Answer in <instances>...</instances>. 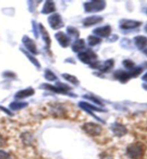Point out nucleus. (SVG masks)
Masks as SVG:
<instances>
[{"label":"nucleus","mask_w":147,"mask_h":159,"mask_svg":"<svg viewBox=\"0 0 147 159\" xmlns=\"http://www.w3.org/2000/svg\"><path fill=\"white\" fill-rule=\"evenodd\" d=\"M146 147L141 142L133 143L126 148V155L131 159H141L145 154Z\"/></svg>","instance_id":"nucleus-1"},{"label":"nucleus","mask_w":147,"mask_h":159,"mask_svg":"<svg viewBox=\"0 0 147 159\" xmlns=\"http://www.w3.org/2000/svg\"><path fill=\"white\" fill-rule=\"evenodd\" d=\"M35 93V90L34 88L31 87H29L25 89H22V90H19L18 92L15 95V98L18 100L21 99H25V98H30L34 95Z\"/></svg>","instance_id":"nucleus-13"},{"label":"nucleus","mask_w":147,"mask_h":159,"mask_svg":"<svg viewBox=\"0 0 147 159\" xmlns=\"http://www.w3.org/2000/svg\"><path fill=\"white\" fill-rule=\"evenodd\" d=\"M122 65H123V67H124L126 69H127L129 71L131 70L134 69V67H136L135 66V63L133 62L131 60H129V59L123 60Z\"/></svg>","instance_id":"nucleus-30"},{"label":"nucleus","mask_w":147,"mask_h":159,"mask_svg":"<svg viewBox=\"0 0 147 159\" xmlns=\"http://www.w3.org/2000/svg\"><path fill=\"white\" fill-rule=\"evenodd\" d=\"M144 31H145L146 33H147V23L146 24V25H145V27H144Z\"/></svg>","instance_id":"nucleus-40"},{"label":"nucleus","mask_w":147,"mask_h":159,"mask_svg":"<svg viewBox=\"0 0 147 159\" xmlns=\"http://www.w3.org/2000/svg\"><path fill=\"white\" fill-rule=\"evenodd\" d=\"M22 42L24 44L25 48H26V50L30 53L33 54V55H37L38 50L36 45L35 42L33 39H32L29 36L24 35L22 38Z\"/></svg>","instance_id":"nucleus-7"},{"label":"nucleus","mask_w":147,"mask_h":159,"mask_svg":"<svg viewBox=\"0 0 147 159\" xmlns=\"http://www.w3.org/2000/svg\"><path fill=\"white\" fill-rule=\"evenodd\" d=\"M118 39V36L117 34H113V35H110L108 37V41L110 43H114V42L117 41Z\"/></svg>","instance_id":"nucleus-34"},{"label":"nucleus","mask_w":147,"mask_h":159,"mask_svg":"<svg viewBox=\"0 0 147 159\" xmlns=\"http://www.w3.org/2000/svg\"><path fill=\"white\" fill-rule=\"evenodd\" d=\"M103 20V18L101 16H97V15H93L88 17L85 19H83V25L84 27H88L94 26L99 23H101Z\"/></svg>","instance_id":"nucleus-12"},{"label":"nucleus","mask_w":147,"mask_h":159,"mask_svg":"<svg viewBox=\"0 0 147 159\" xmlns=\"http://www.w3.org/2000/svg\"><path fill=\"white\" fill-rule=\"evenodd\" d=\"M93 33L99 37L108 38L111 34V27L109 25H106L103 27H96L93 30Z\"/></svg>","instance_id":"nucleus-9"},{"label":"nucleus","mask_w":147,"mask_h":159,"mask_svg":"<svg viewBox=\"0 0 147 159\" xmlns=\"http://www.w3.org/2000/svg\"><path fill=\"white\" fill-rule=\"evenodd\" d=\"M62 77L65 80L72 83L74 85H78L79 84H80V81L78 80V79L77 78L76 76L72 75L71 74L63 73L62 74Z\"/></svg>","instance_id":"nucleus-23"},{"label":"nucleus","mask_w":147,"mask_h":159,"mask_svg":"<svg viewBox=\"0 0 147 159\" xmlns=\"http://www.w3.org/2000/svg\"><path fill=\"white\" fill-rule=\"evenodd\" d=\"M142 25L141 22L137 20H128V19H122L119 22V27L123 30H134L139 27Z\"/></svg>","instance_id":"nucleus-6"},{"label":"nucleus","mask_w":147,"mask_h":159,"mask_svg":"<svg viewBox=\"0 0 147 159\" xmlns=\"http://www.w3.org/2000/svg\"><path fill=\"white\" fill-rule=\"evenodd\" d=\"M0 110H1V111H2L3 112H4V113H5L6 114H7L8 116H13V114L11 113V112L9 111V110H8L7 108H6L5 107L0 106Z\"/></svg>","instance_id":"nucleus-35"},{"label":"nucleus","mask_w":147,"mask_h":159,"mask_svg":"<svg viewBox=\"0 0 147 159\" xmlns=\"http://www.w3.org/2000/svg\"><path fill=\"white\" fill-rule=\"evenodd\" d=\"M45 78L48 81L50 82H54L57 80V77L56 75L50 69H46L45 70V74H44Z\"/></svg>","instance_id":"nucleus-26"},{"label":"nucleus","mask_w":147,"mask_h":159,"mask_svg":"<svg viewBox=\"0 0 147 159\" xmlns=\"http://www.w3.org/2000/svg\"><path fill=\"white\" fill-rule=\"evenodd\" d=\"M79 107H80L81 109H88L90 110L91 111H96V112H106V110H104L103 108H100L99 107H96L93 105H91L90 103H88L87 102H80L78 103Z\"/></svg>","instance_id":"nucleus-19"},{"label":"nucleus","mask_w":147,"mask_h":159,"mask_svg":"<svg viewBox=\"0 0 147 159\" xmlns=\"http://www.w3.org/2000/svg\"><path fill=\"white\" fill-rule=\"evenodd\" d=\"M78 58L81 62L85 65H90L92 62L96 61L98 56L92 50L88 49L85 51H82L78 54Z\"/></svg>","instance_id":"nucleus-4"},{"label":"nucleus","mask_w":147,"mask_h":159,"mask_svg":"<svg viewBox=\"0 0 147 159\" xmlns=\"http://www.w3.org/2000/svg\"><path fill=\"white\" fill-rule=\"evenodd\" d=\"M142 87H143L144 90H147V83H144L143 85H142Z\"/></svg>","instance_id":"nucleus-38"},{"label":"nucleus","mask_w":147,"mask_h":159,"mask_svg":"<svg viewBox=\"0 0 147 159\" xmlns=\"http://www.w3.org/2000/svg\"><path fill=\"white\" fill-rule=\"evenodd\" d=\"M144 70V68L141 66H136L135 67L134 69L131 70H129V73L131 75V78H135L139 77L140 75L142 73V72Z\"/></svg>","instance_id":"nucleus-27"},{"label":"nucleus","mask_w":147,"mask_h":159,"mask_svg":"<svg viewBox=\"0 0 147 159\" xmlns=\"http://www.w3.org/2000/svg\"><path fill=\"white\" fill-rule=\"evenodd\" d=\"M83 98H85V99H87V100H89L90 101H92L95 103L98 106H104V104L103 103L102 101H101L99 98H96L94 95H84L83 96Z\"/></svg>","instance_id":"nucleus-29"},{"label":"nucleus","mask_w":147,"mask_h":159,"mask_svg":"<svg viewBox=\"0 0 147 159\" xmlns=\"http://www.w3.org/2000/svg\"><path fill=\"white\" fill-rule=\"evenodd\" d=\"M82 130L89 136L95 137L101 134L103 128L99 124L89 122L83 124Z\"/></svg>","instance_id":"nucleus-3"},{"label":"nucleus","mask_w":147,"mask_h":159,"mask_svg":"<svg viewBox=\"0 0 147 159\" xmlns=\"http://www.w3.org/2000/svg\"><path fill=\"white\" fill-rule=\"evenodd\" d=\"M146 15H147V9H146Z\"/></svg>","instance_id":"nucleus-41"},{"label":"nucleus","mask_w":147,"mask_h":159,"mask_svg":"<svg viewBox=\"0 0 147 159\" xmlns=\"http://www.w3.org/2000/svg\"><path fill=\"white\" fill-rule=\"evenodd\" d=\"M28 106V102L22 101H14L9 104V108L12 111H20Z\"/></svg>","instance_id":"nucleus-22"},{"label":"nucleus","mask_w":147,"mask_h":159,"mask_svg":"<svg viewBox=\"0 0 147 159\" xmlns=\"http://www.w3.org/2000/svg\"><path fill=\"white\" fill-rule=\"evenodd\" d=\"M85 48V41L83 39H76L72 44V50L74 52H80Z\"/></svg>","instance_id":"nucleus-17"},{"label":"nucleus","mask_w":147,"mask_h":159,"mask_svg":"<svg viewBox=\"0 0 147 159\" xmlns=\"http://www.w3.org/2000/svg\"><path fill=\"white\" fill-rule=\"evenodd\" d=\"M113 77L122 84L128 83L130 80V79H131L129 72L123 70H116L113 72Z\"/></svg>","instance_id":"nucleus-11"},{"label":"nucleus","mask_w":147,"mask_h":159,"mask_svg":"<svg viewBox=\"0 0 147 159\" xmlns=\"http://www.w3.org/2000/svg\"><path fill=\"white\" fill-rule=\"evenodd\" d=\"M66 31L67 32V34H69V36L73 37L74 39H78L79 37H80V31L76 27L68 26L67 27Z\"/></svg>","instance_id":"nucleus-24"},{"label":"nucleus","mask_w":147,"mask_h":159,"mask_svg":"<svg viewBox=\"0 0 147 159\" xmlns=\"http://www.w3.org/2000/svg\"><path fill=\"white\" fill-rule=\"evenodd\" d=\"M56 11L55 4L53 1H45L43 7L41 10V13L43 15H50Z\"/></svg>","instance_id":"nucleus-16"},{"label":"nucleus","mask_w":147,"mask_h":159,"mask_svg":"<svg viewBox=\"0 0 147 159\" xmlns=\"http://www.w3.org/2000/svg\"><path fill=\"white\" fill-rule=\"evenodd\" d=\"M106 2L103 0H93L86 2L83 4L84 10L87 13H97L104 10Z\"/></svg>","instance_id":"nucleus-2"},{"label":"nucleus","mask_w":147,"mask_h":159,"mask_svg":"<svg viewBox=\"0 0 147 159\" xmlns=\"http://www.w3.org/2000/svg\"><path fill=\"white\" fill-rule=\"evenodd\" d=\"M21 52H22L24 53V55L26 56V57L28 58V60H30V62L32 63V64H33L34 66H35L37 69H40L41 68V65L39 62L38 61V60L37 59V58L33 56L32 55H31V53H30L29 52H27L26 50H25L24 48H20Z\"/></svg>","instance_id":"nucleus-20"},{"label":"nucleus","mask_w":147,"mask_h":159,"mask_svg":"<svg viewBox=\"0 0 147 159\" xmlns=\"http://www.w3.org/2000/svg\"><path fill=\"white\" fill-rule=\"evenodd\" d=\"M32 30H33L34 37L36 38H38L39 37V27H38V25L37 24L36 22L34 20L32 21Z\"/></svg>","instance_id":"nucleus-31"},{"label":"nucleus","mask_w":147,"mask_h":159,"mask_svg":"<svg viewBox=\"0 0 147 159\" xmlns=\"http://www.w3.org/2000/svg\"><path fill=\"white\" fill-rule=\"evenodd\" d=\"M102 42V39L100 37L95 35H89L88 37V43L90 47H94L97 44H99Z\"/></svg>","instance_id":"nucleus-25"},{"label":"nucleus","mask_w":147,"mask_h":159,"mask_svg":"<svg viewBox=\"0 0 147 159\" xmlns=\"http://www.w3.org/2000/svg\"><path fill=\"white\" fill-rule=\"evenodd\" d=\"M134 43L138 50H144L147 47V37L137 35L134 37Z\"/></svg>","instance_id":"nucleus-15"},{"label":"nucleus","mask_w":147,"mask_h":159,"mask_svg":"<svg viewBox=\"0 0 147 159\" xmlns=\"http://www.w3.org/2000/svg\"><path fill=\"white\" fill-rule=\"evenodd\" d=\"M110 128L113 134L118 138L124 136L128 133L127 128L123 124L118 122L112 123Z\"/></svg>","instance_id":"nucleus-8"},{"label":"nucleus","mask_w":147,"mask_h":159,"mask_svg":"<svg viewBox=\"0 0 147 159\" xmlns=\"http://www.w3.org/2000/svg\"><path fill=\"white\" fill-rule=\"evenodd\" d=\"M39 88L40 89H43V90H50V91H52V92L55 93H59V94L65 95L63 91H62L60 89H59L57 87H56L55 85H50V84H48V83H43Z\"/></svg>","instance_id":"nucleus-21"},{"label":"nucleus","mask_w":147,"mask_h":159,"mask_svg":"<svg viewBox=\"0 0 147 159\" xmlns=\"http://www.w3.org/2000/svg\"><path fill=\"white\" fill-rule=\"evenodd\" d=\"M2 76L4 77V78H16L15 73H14L13 72H10V71L4 72V73L2 74Z\"/></svg>","instance_id":"nucleus-33"},{"label":"nucleus","mask_w":147,"mask_h":159,"mask_svg":"<svg viewBox=\"0 0 147 159\" xmlns=\"http://www.w3.org/2000/svg\"><path fill=\"white\" fill-rule=\"evenodd\" d=\"M0 159H14L7 152L4 150H0Z\"/></svg>","instance_id":"nucleus-32"},{"label":"nucleus","mask_w":147,"mask_h":159,"mask_svg":"<svg viewBox=\"0 0 147 159\" xmlns=\"http://www.w3.org/2000/svg\"><path fill=\"white\" fill-rule=\"evenodd\" d=\"M115 65V61L113 59L107 60L104 62H101V66H100L99 70L101 73H106L108 72L111 69H112Z\"/></svg>","instance_id":"nucleus-18"},{"label":"nucleus","mask_w":147,"mask_h":159,"mask_svg":"<svg viewBox=\"0 0 147 159\" xmlns=\"http://www.w3.org/2000/svg\"><path fill=\"white\" fill-rule=\"evenodd\" d=\"M55 37L62 48H67L71 44V38L63 32L60 31L56 32V34H55Z\"/></svg>","instance_id":"nucleus-10"},{"label":"nucleus","mask_w":147,"mask_h":159,"mask_svg":"<svg viewBox=\"0 0 147 159\" xmlns=\"http://www.w3.org/2000/svg\"><path fill=\"white\" fill-rule=\"evenodd\" d=\"M38 27H39V33L41 34L43 41L45 42V48L48 50H50V45H51V39H50V36L48 33V30H46V28L44 27L43 25L41 24V23H39V24L38 25Z\"/></svg>","instance_id":"nucleus-14"},{"label":"nucleus","mask_w":147,"mask_h":159,"mask_svg":"<svg viewBox=\"0 0 147 159\" xmlns=\"http://www.w3.org/2000/svg\"><path fill=\"white\" fill-rule=\"evenodd\" d=\"M5 145V139L2 135L0 134V147L4 146Z\"/></svg>","instance_id":"nucleus-36"},{"label":"nucleus","mask_w":147,"mask_h":159,"mask_svg":"<svg viewBox=\"0 0 147 159\" xmlns=\"http://www.w3.org/2000/svg\"><path fill=\"white\" fill-rule=\"evenodd\" d=\"M21 138H22L23 143L27 145V146L30 145L32 143V141H33V137H32V135L30 133H24L22 135Z\"/></svg>","instance_id":"nucleus-28"},{"label":"nucleus","mask_w":147,"mask_h":159,"mask_svg":"<svg viewBox=\"0 0 147 159\" xmlns=\"http://www.w3.org/2000/svg\"><path fill=\"white\" fill-rule=\"evenodd\" d=\"M48 22L50 27L54 30H59L60 28L63 27L65 25L61 15L59 13H54L49 16Z\"/></svg>","instance_id":"nucleus-5"},{"label":"nucleus","mask_w":147,"mask_h":159,"mask_svg":"<svg viewBox=\"0 0 147 159\" xmlns=\"http://www.w3.org/2000/svg\"><path fill=\"white\" fill-rule=\"evenodd\" d=\"M143 53L144 54V55H145L146 57H147V48L144 49V50H143Z\"/></svg>","instance_id":"nucleus-39"},{"label":"nucleus","mask_w":147,"mask_h":159,"mask_svg":"<svg viewBox=\"0 0 147 159\" xmlns=\"http://www.w3.org/2000/svg\"><path fill=\"white\" fill-rule=\"evenodd\" d=\"M141 80H143V81L145 82L146 83H147V72H146V73L144 74L143 76H142Z\"/></svg>","instance_id":"nucleus-37"}]
</instances>
